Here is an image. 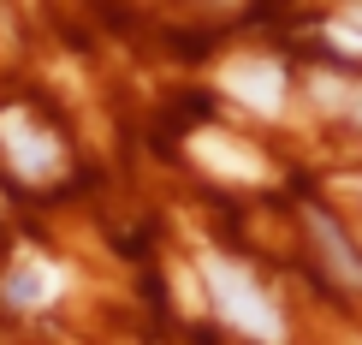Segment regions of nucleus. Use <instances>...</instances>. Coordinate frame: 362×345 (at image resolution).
<instances>
[{"label":"nucleus","mask_w":362,"mask_h":345,"mask_svg":"<svg viewBox=\"0 0 362 345\" xmlns=\"http://www.w3.org/2000/svg\"><path fill=\"white\" fill-rule=\"evenodd\" d=\"M202 280H208V298H214V310H220V316L238 327V334H250V339H262V345H279L285 322H279L274 298L255 286V274H250L244 262L202 256Z\"/></svg>","instance_id":"1"},{"label":"nucleus","mask_w":362,"mask_h":345,"mask_svg":"<svg viewBox=\"0 0 362 345\" xmlns=\"http://www.w3.org/2000/svg\"><path fill=\"white\" fill-rule=\"evenodd\" d=\"M0 137H6V161L18 179H48L59 167V143L48 137V131H36L24 113H6L0 119Z\"/></svg>","instance_id":"2"},{"label":"nucleus","mask_w":362,"mask_h":345,"mask_svg":"<svg viewBox=\"0 0 362 345\" xmlns=\"http://www.w3.org/2000/svg\"><path fill=\"white\" fill-rule=\"evenodd\" d=\"M226 89H232L244 108H255V113H279L285 72L274 66V60H232V66H226Z\"/></svg>","instance_id":"3"},{"label":"nucleus","mask_w":362,"mask_h":345,"mask_svg":"<svg viewBox=\"0 0 362 345\" xmlns=\"http://www.w3.org/2000/svg\"><path fill=\"white\" fill-rule=\"evenodd\" d=\"M196 161H202V167H214V173H226V179H262V173H267L255 149L220 137V131H202V137H196Z\"/></svg>","instance_id":"4"},{"label":"nucleus","mask_w":362,"mask_h":345,"mask_svg":"<svg viewBox=\"0 0 362 345\" xmlns=\"http://www.w3.org/2000/svg\"><path fill=\"white\" fill-rule=\"evenodd\" d=\"M59 286H66V274H59L54 262H18V268L6 274V298H12L18 310H42V304H54Z\"/></svg>","instance_id":"5"},{"label":"nucleus","mask_w":362,"mask_h":345,"mask_svg":"<svg viewBox=\"0 0 362 345\" xmlns=\"http://www.w3.org/2000/svg\"><path fill=\"white\" fill-rule=\"evenodd\" d=\"M315 232H321V238H327V250H333V268H339V274H344V280H351V286H362V262H356V256H351V250H344V244H339V232H333V227H327V220H321V215H315Z\"/></svg>","instance_id":"6"},{"label":"nucleus","mask_w":362,"mask_h":345,"mask_svg":"<svg viewBox=\"0 0 362 345\" xmlns=\"http://www.w3.org/2000/svg\"><path fill=\"white\" fill-rule=\"evenodd\" d=\"M344 108H351V119L362 125V89H351V101H344Z\"/></svg>","instance_id":"7"},{"label":"nucleus","mask_w":362,"mask_h":345,"mask_svg":"<svg viewBox=\"0 0 362 345\" xmlns=\"http://www.w3.org/2000/svg\"><path fill=\"white\" fill-rule=\"evenodd\" d=\"M351 30H362V12H356V18H351Z\"/></svg>","instance_id":"8"}]
</instances>
